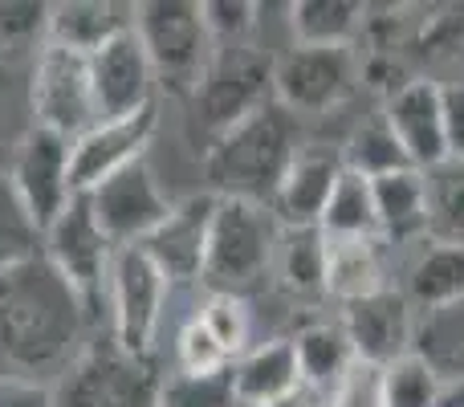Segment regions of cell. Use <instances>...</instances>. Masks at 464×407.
Here are the masks:
<instances>
[{
  "mask_svg": "<svg viewBox=\"0 0 464 407\" xmlns=\"http://www.w3.org/2000/svg\"><path fill=\"white\" fill-rule=\"evenodd\" d=\"M86 314L45 253L0 269V371L53 387L82 354Z\"/></svg>",
  "mask_w": 464,
  "mask_h": 407,
  "instance_id": "1",
  "label": "cell"
},
{
  "mask_svg": "<svg viewBox=\"0 0 464 407\" xmlns=\"http://www.w3.org/2000/svg\"><path fill=\"white\" fill-rule=\"evenodd\" d=\"M302 151L305 147L297 119L285 106L269 102L204 151V176L212 184V196L220 200H248L269 208L285 171Z\"/></svg>",
  "mask_w": 464,
  "mask_h": 407,
  "instance_id": "2",
  "label": "cell"
},
{
  "mask_svg": "<svg viewBox=\"0 0 464 407\" xmlns=\"http://www.w3.org/2000/svg\"><path fill=\"white\" fill-rule=\"evenodd\" d=\"M269 102H273V57H265L253 41L217 49L204 82L188 98V106H192L188 135L196 139L200 151H208L220 135H228L237 122L253 119Z\"/></svg>",
  "mask_w": 464,
  "mask_h": 407,
  "instance_id": "3",
  "label": "cell"
},
{
  "mask_svg": "<svg viewBox=\"0 0 464 407\" xmlns=\"http://www.w3.org/2000/svg\"><path fill=\"white\" fill-rule=\"evenodd\" d=\"M277 240L281 224L273 220L269 208L248 200H220L212 216L200 286L208 294L245 297V289H253L265 277V269L277 261Z\"/></svg>",
  "mask_w": 464,
  "mask_h": 407,
  "instance_id": "4",
  "label": "cell"
},
{
  "mask_svg": "<svg viewBox=\"0 0 464 407\" xmlns=\"http://www.w3.org/2000/svg\"><path fill=\"white\" fill-rule=\"evenodd\" d=\"M135 33L147 49L155 82L179 98H192L204 82L217 45L208 37L200 5L192 0H147L135 5Z\"/></svg>",
  "mask_w": 464,
  "mask_h": 407,
  "instance_id": "5",
  "label": "cell"
},
{
  "mask_svg": "<svg viewBox=\"0 0 464 407\" xmlns=\"http://www.w3.org/2000/svg\"><path fill=\"white\" fill-rule=\"evenodd\" d=\"M160 383L151 359H135L106 338L86 346L53 383V407H155Z\"/></svg>",
  "mask_w": 464,
  "mask_h": 407,
  "instance_id": "6",
  "label": "cell"
},
{
  "mask_svg": "<svg viewBox=\"0 0 464 407\" xmlns=\"http://www.w3.org/2000/svg\"><path fill=\"white\" fill-rule=\"evenodd\" d=\"M359 62L351 45H294L273 62V102L294 119L330 114L354 94Z\"/></svg>",
  "mask_w": 464,
  "mask_h": 407,
  "instance_id": "7",
  "label": "cell"
},
{
  "mask_svg": "<svg viewBox=\"0 0 464 407\" xmlns=\"http://www.w3.org/2000/svg\"><path fill=\"white\" fill-rule=\"evenodd\" d=\"M171 281L160 273V265L143 248H119L111 265V338L119 351L135 359H151V343L160 334L163 302Z\"/></svg>",
  "mask_w": 464,
  "mask_h": 407,
  "instance_id": "8",
  "label": "cell"
},
{
  "mask_svg": "<svg viewBox=\"0 0 464 407\" xmlns=\"http://www.w3.org/2000/svg\"><path fill=\"white\" fill-rule=\"evenodd\" d=\"M41 253L45 261L70 281V289L82 297L86 310H94L111 289V265L119 248L102 237V228L90 216L86 196H73L65 212L41 232Z\"/></svg>",
  "mask_w": 464,
  "mask_h": 407,
  "instance_id": "9",
  "label": "cell"
},
{
  "mask_svg": "<svg viewBox=\"0 0 464 407\" xmlns=\"http://www.w3.org/2000/svg\"><path fill=\"white\" fill-rule=\"evenodd\" d=\"M33 127H45L62 139H82L98 122L94 90H90V57L45 45L33 57L29 82Z\"/></svg>",
  "mask_w": 464,
  "mask_h": 407,
  "instance_id": "10",
  "label": "cell"
},
{
  "mask_svg": "<svg viewBox=\"0 0 464 407\" xmlns=\"http://www.w3.org/2000/svg\"><path fill=\"white\" fill-rule=\"evenodd\" d=\"M90 204V216L102 228V237L114 248H135L168 220L171 200L163 196L155 171L147 168V160L130 163V168L114 171L111 179H102L98 188L82 192Z\"/></svg>",
  "mask_w": 464,
  "mask_h": 407,
  "instance_id": "11",
  "label": "cell"
},
{
  "mask_svg": "<svg viewBox=\"0 0 464 407\" xmlns=\"http://www.w3.org/2000/svg\"><path fill=\"white\" fill-rule=\"evenodd\" d=\"M8 179H13L33 224L45 232L65 212V204L78 196L73 192V143L45 127H29L13 151Z\"/></svg>",
  "mask_w": 464,
  "mask_h": 407,
  "instance_id": "12",
  "label": "cell"
},
{
  "mask_svg": "<svg viewBox=\"0 0 464 407\" xmlns=\"http://www.w3.org/2000/svg\"><path fill=\"white\" fill-rule=\"evenodd\" d=\"M90 90H94L98 122L130 119V114L155 106V70L147 62L135 24L111 37L98 53H90Z\"/></svg>",
  "mask_w": 464,
  "mask_h": 407,
  "instance_id": "13",
  "label": "cell"
},
{
  "mask_svg": "<svg viewBox=\"0 0 464 407\" xmlns=\"http://www.w3.org/2000/svg\"><path fill=\"white\" fill-rule=\"evenodd\" d=\"M217 204H220V196H212V192L188 196V200L171 204L168 220L139 245L155 265H160V273L168 281H200Z\"/></svg>",
  "mask_w": 464,
  "mask_h": 407,
  "instance_id": "14",
  "label": "cell"
},
{
  "mask_svg": "<svg viewBox=\"0 0 464 407\" xmlns=\"http://www.w3.org/2000/svg\"><path fill=\"white\" fill-rule=\"evenodd\" d=\"M155 106L130 114V119H111V122H94L82 139H73V192H90L102 179H111L114 171L130 168L143 160L147 143L155 135Z\"/></svg>",
  "mask_w": 464,
  "mask_h": 407,
  "instance_id": "15",
  "label": "cell"
},
{
  "mask_svg": "<svg viewBox=\"0 0 464 407\" xmlns=\"http://www.w3.org/2000/svg\"><path fill=\"white\" fill-rule=\"evenodd\" d=\"M387 127L395 131L403 155L416 171H428L436 163L449 160V143H444V111H440V82H403L392 90L383 106Z\"/></svg>",
  "mask_w": 464,
  "mask_h": 407,
  "instance_id": "16",
  "label": "cell"
},
{
  "mask_svg": "<svg viewBox=\"0 0 464 407\" xmlns=\"http://www.w3.org/2000/svg\"><path fill=\"white\" fill-rule=\"evenodd\" d=\"M343 330L354 346V359L392 367L395 359L411 354V302L400 289H379V294L351 302L343 310Z\"/></svg>",
  "mask_w": 464,
  "mask_h": 407,
  "instance_id": "17",
  "label": "cell"
},
{
  "mask_svg": "<svg viewBox=\"0 0 464 407\" xmlns=\"http://www.w3.org/2000/svg\"><path fill=\"white\" fill-rule=\"evenodd\" d=\"M338 176H343V160L330 151H302L294 168L285 171L277 196H273L269 212L281 228H318L322 212L330 204Z\"/></svg>",
  "mask_w": 464,
  "mask_h": 407,
  "instance_id": "18",
  "label": "cell"
},
{
  "mask_svg": "<svg viewBox=\"0 0 464 407\" xmlns=\"http://www.w3.org/2000/svg\"><path fill=\"white\" fill-rule=\"evenodd\" d=\"M228 375H232V395L245 407H269L285 400V395L302 392V371H297V354L289 338L248 346L228 367Z\"/></svg>",
  "mask_w": 464,
  "mask_h": 407,
  "instance_id": "19",
  "label": "cell"
},
{
  "mask_svg": "<svg viewBox=\"0 0 464 407\" xmlns=\"http://www.w3.org/2000/svg\"><path fill=\"white\" fill-rule=\"evenodd\" d=\"M130 24H135V8L111 5V0H57L49 5L45 45L90 57Z\"/></svg>",
  "mask_w": 464,
  "mask_h": 407,
  "instance_id": "20",
  "label": "cell"
},
{
  "mask_svg": "<svg viewBox=\"0 0 464 407\" xmlns=\"http://www.w3.org/2000/svg\"><path fill=\"white\" fill-rule=\"evenodd\" d=\"M375 192V216H379V240L411 245L428 240V200H424V171L403 168L392 176L371 179Z\"/></svg>",
  "mask_w": 464,
  "mask_h": 407,
  "instance_id": "21",
  "label": "cell"
},
{
  "mask_svg": "<svg viewBox=\"0 0 464 407\" xmlns=\"http://www.w3.org/2000/svg\"><path fill=\"white\" fill-rule=\"evenodd\" d=\"M294 354L297 371H302V387H310L314 395H330L334 383L346 375V367L354 363V346L346 338L343 322H314V326L297 330Z\"/></svg>",
  "mask_w": 464,
  "mask_h": 407,
  "instance_id": "22",
  "label": "cell"
},
{
  "mask_svg": "<svg viewBox=\"0 0 464 407\" xmlns=\"http://www.w3.org/2000/svg\"><path fill=\"white\" fill-rule=\"evenodd\" d=\"M387 289L379 240H326V294L343 305Z\"/></svg>",
  "mask_w": 464,
  "mask_h": 407,
  "instance_id": "23",
  "label": "cell"
},
{
  "mask_svg": "<svg viewBox=\"0 0 464 407\" xmlns=\"http://www.w3.org/2000/svg\"><path fill=\"white\" fill-rule=\"evenodd\" d=\"M403 297L428 310H444V305L464 297V248L452 245H432L424 240V248L416 253L408 269V289Z\"/></svg>",
  "mask_w": 464,
  "mask_h": 407,
  "instance_id": "24",
  "label": "cell"
},
{
  "mask_svg": "<svg viewBox=\"0 0 464 407\" xmlns=\"http://www.w3.org/2000/svg\"><path fill=\"white\" fill-rule=\"evenodd\" d=\"M318 228L326 240H379V216H375L371 179H362V176H354V171L343 168Z\"/></svg>",
  "mask_w": 464,
  "mask_h": 407,
  "instance_id": "25",
  "label": "cell"
},
{
  "mask_svg": "<svg viewBox=\"0 0 464 407\" xmlns=\"http://www.w3.org/2000/svg\"><path fill=\"white\" fill-rule=\"evenodd\" d=\"M428 240L464 248V160H444L424 171Z\"/></svg>",
  "mask_w": 464,
  "mask_h": 407,
  "instance_id": "26",
  "label": "cell"
},
{
  "mask_svg": "<svg viewBox=\"0 0 464 407\" xmlns=\"http://www.w3.org/2000/svg\"><path fill=\"white\" fill-rule=\"evenodd\" d=\"M367 5L359 0H297L289 5V29L297 45H351Z\"/></svg>",
  "mask_w": 464,
  "mask_h": 407,
  "instance_id": "27",
  "label": "cell"
},
{
  "mask_svg": "<svg viewBox=\"0 0 464 407\" xmlns=\"http://www.w3.org/2000/svg\"><path fill=\"white\" fill-rule=\"evenodd\" d=\"M277 269L294 294H326V237H322V228H281Z\"/></svg>",
  "mask_w": 464,
  "mask_h": 407,
  "instance_id": "28",
  "label": "cell"
},
{
  "mask_svg": "<svg viewBox=\"0 0 464 407\" xmlns=\"http://www.w3.org/2000/svg\"><path fill=\"white\" fill-rule=\"evenodd\" d=\"M343 168L354 171L362 179H379V176H392V171L411 168L408 155H403L400 139L395 131L387 127V119H367L362 127H354V135L346 139V151H343Z\"/></svg>",
  "mask_w": 464,
  "mask_h": 407,
  "instance_id": "29",
  "label": "cell"
},
{
  "mask_svg": "<svg viewBox=\"0 0 464 407\" xmlns=\"http://www.w3.org/2000/svg\"><path fill=\"white\" fill-rule=\"evenodd\" d=\"M444 375L424 354H403L387 367V407H440Z\"/></svg>",
  "mask_w": 464,
  "mask_h": 407,
  "instance_id": "30",
  "label": "cell"
},
{
  "mask_svg": "<svg viewBox=\"0 0 464 407\" xmlns=\"http://www.w3.org/2000/svg\"><path fill=\"white\" fill-rule=\"evenodd\" d=\"M49 5L45 0H0V57H37L45 49Z\"/></svg>",
  "mask_w": 464,
  "mask_h": 407,
  "instance_id": "31",
  "label": "cell"
},
{
  "mask_svg": "<svg viewBox=\"0 0 464 407\" xmlns=\"http://www.w3.org/2000/svg\"><path fill=\"white\" fill-rule=\"evenodd\" d=\"M33 253H41V228L24 212L8 171H0V269H8V265L24 261Z\"/></svg>",
  "mask_w": 464,
  "mask_h": 407,
  "instance_id": "32",
  "label": "cell"
},
{
  "mask_svg": "<svg viewBox=\"0 0 464 407\" xmlns=\"http://www.w3.org/2000/svg\"><path fill=\"white\" fill-rule=\"evenodd\" d=\"M204 322L217 346L228 354V359H240L248 351V338H253V314H248V302L237 294H208L204 310L196 314Z\"/></svg>",
  "mask_w": 464,
  "mask_h": 407,
  "instance_id": "33",
  "label": "cell"
},
{
  "mask_svg": "<svg viewBox=\"0 0 464 407\" xmlns=\"http://www.w3.org/2000/svg\"><path fill=\"white\" fill-rule=\"evenodd\" d=\"M155 407H237L232 395V375L217 371V375H168L160 383V400Z\"/></svg>",
  "mask_w": 464,
  "mask_h": 407,
  "instance_id": "34",
  "label": "cell"
},
{
  "mask_svg": "<svg viewBox=\"0 0 464 407\" xmlns=\"http://www.w3.org/2000/svg\"><path fill=\"white\" fill-rule=\"evenodd\" d=\"M200 13H204V24H208L212 45L228 49V45H248V33L256 29V13L261 8L253 0H204Z\"/></svg>",
  "mask_w": 464,
  "mask_h": 407,
  "instance_id": "35",
  "label": "cell"
},
{
  "mask_svg": "<svg viewBox=\"0 0 464 407\" xmlns=\"http://www.w3.org/2000/svg\"><path fill=\"white\" fill-rule=\"evenodd\" d=\"M330 407H387V367L354 359L330 392Z\"/></svg>",
  "mask_w": 464,
  "mask_h": 407,
  "instance_id": "36",
  "label": "cell"
},
{
  "mask_svg": "<svg viewBox=\"0 0 464 407\" xmlns=\"http://www.w3.org/2000/svg\"><path fill=\"white\" fill-rule=\"evenodd\" d=\"M176 359L184 375H217V371H228L232 359L217 346V338L204 330L200 318H192L176 338Z\"/></svg>",
  "mask_w": 464,
  "mask_h": 407,
  "instance_id": "37",
  "label": "cell"
},
{
  "mask_svg": "<svg viewBox=\"0 0 464 407\" xmlns=\"http://www.w3.org/2000/svg\"><path fill=\"white\" fill-rule=\"evenodd\" d=\"M440 111H444V143H449V160H464V82H444L440 86Z\"/></svg>",
  "mask_w": 464,
  "mask_h": 407,
  "instance_id": "38",
  "label": "cell"
},
{
  "mask_svg": "<svg viewBox=\"0 0 464 407\" xmlns=\"http://www.w3.org/2000/svg\"><path fill=\"white\" fill-rule=\"evenodd\" d=\"M0 407H53V387L0 375Z\"/></svg>",
  "mask_w": 464,
  "mask_h": 407,
  "instance_id": "39",
  "label": "cell"
},
{
  "mask_svg": "<svg viewBox=\"0 0 464 407\" xmlns=\"http://www.w3.org/2000/svg\"><path fill=\"white\" fill-rule=\"evenodd\" d=\"M440 407H464V371H457L452 379H444Z\"/></svg>",
  "mask_w": 464,
  "mask_h": 407,
  "instance_id": "40",
  "label": "cell"
},
{
  "mask_svg": "<svg viewBox=\"0 0 464 407\" xmlns=\"http://www.w3.org/2000/svg\"><path fill=\"white\" fill-rule=\"evenodd\" d=\"M269 407H322V403H318V395H314L310 387H302V392L285 395V400H277V403H269Z\"/></svg>",
  "mask_w": 464,
  "mask_h": 407,
  "instance_id": "41",
  "label": "cell"
},
{
  "mask_svg": "<svg viewBox=\"0 0 464 407\" xmlns=\"http://www.w3.org/2000/svg\"><path fill=\"white\" fill-rule=\"evenodd\" d=\"M457 371H464V354H457Z\"/></svg>",
  "mask_w": 464,
  "mask_h": 407,
  "instance_id": "42",
  "label": "cell"
},
{
  "mask_svg": "<svg viewBox=\"0 0 464 407\" xmlns=\"http://www.w3.org/2000/svg\"><path fill=\"white\" fill-rule=\"evenodd\" d=\"M326 407H330V403H326Z\"/></svg>",
  "mask_w": 464,
  "mask_h": 407,
  "instance_id": "43",
  "label": "cell"
}]
</instances>
